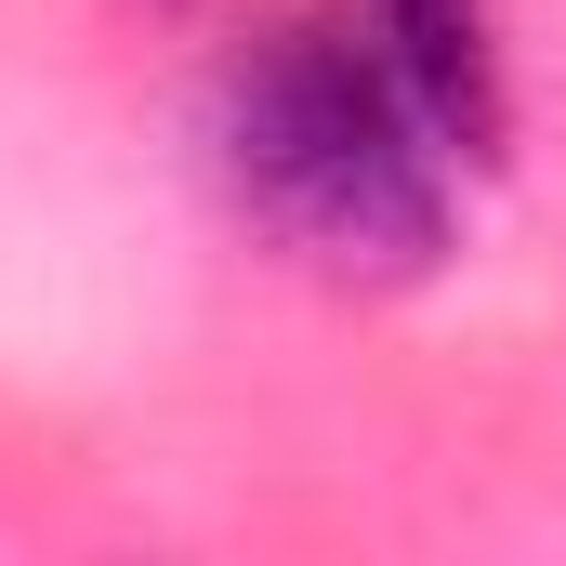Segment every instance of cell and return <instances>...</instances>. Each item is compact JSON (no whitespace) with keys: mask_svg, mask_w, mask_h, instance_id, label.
Segmentation results:
<instances>
[{"mask_svg":"<svg viewBox=\"0 0 566 566\" xmlns=\"http://www.w3.org/2000/svg\"><path fill=\"white\" fill-rule=\"evenodd\" d=\"M409 66L329 13L277 27L238 80H224V185L238 211L290 238L329 277H422L448 251V171Z\"/></svg>","mask_w":566,"mask_h":566,"instance_id":"cell-1","label":"cell"},{"mask_svg":"<svg viewBox=\"0 0 566 566\" xmlns=\"http://www.w3.org/2000/svg\"><path fill=\"white\" fill-rule=\"evenodd\" d=\"M382 53L409 66L422 119L461 158L501 145V27H488V0H382Z\"/></svg>","mask_w":566,"mask_h":566,"instance_id":"cell-2","label":"cell"}]
</instances>
